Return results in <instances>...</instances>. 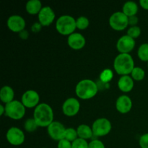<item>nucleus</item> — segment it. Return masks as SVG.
I'll list each match as a JSON object with an SVG mask.
<instances>
[{
  "instance_id": "17",
  "label": "nucleus",
  "mask_w": 148,
  "mask_h": 148,
  "mask_svg": "<svg viewBox=\"0 0 148 148\" xmlns=\"http://www.w3.org/2000/svg\"><path fill=\"white\" fill-rule=\"evenodd\" d=\"M118 87L122 92H127L132 90L134 87V81L132 77L129 75H124L119 78L118 82Z\"/></svg>"
},
{
  "instance_id": "21",
  "label": "nucleus",
  "mask_w": 148,
  "mask_h": 148,
  "mask_svg": "<svg viewBox=\"0 0 148 148\" xmlns=\"http://www.w3.org/2000/svg\"><path fill=\"white\" fill-rule=\"evenodd\" d=\"M137 11H138V6H137V3H135L134 1H127L123 6L122 12L124 13L128 17L136 15Z\"/></svg>"
},
{
  "instance_id": "31",
  "label": "nucleus",
  "mask_w": 148,
  "mask_h": 148,
  "mask_svg": "<svg viewBox=\"0 0 148 148\" xmlns=\"http://www.w3.org/2000/svg\"><path fill=\"white\" fill-rule=\"evenodd\" d=\"M88 148H105V145L101 140H93L89 143Z\"/></svg>"
},
{
  "instance_id": "23",
  "label": "nucleus",
  "mask_w": 148,
  "mask_h": 148,
  "mask_svg": "<svg viewBox=\"0 0 148 148\" xmlns=\"http://www.w3.org/2000/svg\"><path fill=\"white\" fill-rule=\"evenodd\" d=\"M131 74L132 79L136 81L143 80L145 76V72L141 67H134Z\"/></svg>"
},
{
  "instance_id": "8",
  "label": "nucleus",
  "mask_w": 148,
  "mask_h": 148,
  "mask_svg": "<svg viewBox=\"0 0 148 148\" xmlns=\"http://www.w3.org/2000/svg\"><path fill=\"white\" fill-rule=\"evenodd\" d=\"M6 137L9 143L14 146H18L25 141V134L20 129L17 127H11L7 131Z\"/></svg>"
},
{
  "instance_id": "3",
  "label": "nucleus",
  "mask_w": 148,
  "mask_h": 148,
  "mask_svg": "<svg viewBox=\"0 0 148 148\" xmlns=\"http://www.w3.org/2000/svg\"><path fill=\"white\" fill-rule=\"evenodd\" d=\"M98 86L94 81L85 79L79 81L75 88L77 95L82 100H88L93 98L97 94Z\"/></svg>"
},
{
  "instance_id": "2",
  "label": "nucleus",
  "mask_w": 148,
  "mask_h": 148,
  "mask_svg": "<svg viewBox=\"0 0 148 148\" xmlns=\"http://www.w3.org/2000/svg\"><path fill=\"white\" fill-rule=\"evenodd\" d=\"M114 68L119 75L122 76L131 74L134 68L133 58L129 53H119L114 59Z\"/></svg>"
},
{
  "instance_id": "35",
  "label": "nucleus",
  "mask_w": 148,
  "mask_h": 148,
  "mask_svg": "<svg viewBox=\"0 0 148 148\" xmlns=\"http://www.w3.org/2000/svg\"><path fill=\"white\" fill-rule=\"evenodd\" d=\"M40 27H41V25L39 23H35L33 25V27H32V30H33V31L37 32L40 30Z\"/></svg>"
},
{
  "instance_id": "34",
  "label": "nucleus",
  "mask_w": 148,
  "mask_h": 148,
  "mask_svg": "<svg viewBox=\"0 0 148 148\" xmlns=\"http://www.w3.org/2000/svg\"><path fill=\"white\" fill-rule=\"evenodd\" d=\"M140 4L143 9L148 10V0H140Z\"/></svg>"
},
{
  "instance_id": "13",
  "label": "nucleus",
  "mask_w": 148,
  "mask_h": 148,
  "mask_svg": "<svg viewBox=\"0 0 148 148\" xmlns=\"http://www.w3.org/2000/svg\"><path fill=\"white\" fill-rule=\"evenodd\" d=\"M7 26L9 29L14 33H20L24 30L25 27V21L21 16L14 15L10 16L7 20Z\"/></svg>"
},
{
  "instance_id": "6",
  "label": "nucleus",
  "mask_w": 148,
  "mask_h": 148,
  "mask_svg": "<svg viewBox=\"0 0 148 148\" xmlns=\"http://www.w3.org/2000/svg\"><path fill=\"white\" fill-rule=\"evenodd\" d=\"M109 25L115 30H124L129 25L128 17L122 12H116L110 17Z\"/></svg>"
},
{
  "instance_id": "27",
  "label": "nucleus",
  "mask_w": 148,
  "mask_h": 148,
  "mask_svg": "<svg viewBox=\"0 0 148 148\" xmlns=\"http://www.w3.org/2000/svg\"><path fill=\"white\" fill-rule=\"evenodd\" d=\"M89 20L85 16L79 17L76 20V26L79 30H85L89 25Z\"/></svg>"
},
{
  "instance_id": "32",
  "label": "nucleus",
  "mask_w": 148,
  "mask_h": 148,
  "mask_svg": "<svg viewBox=\"0 0 148 148\" xmlns=\"http://www.w3.org/2000/svg\"><path fill=\"white\" fill-rule=\"evenodd\" d=\"M57 148H72V143L71 142L64 139L59 142Z\"/></svg>"
},
{
  "instance_id": "18",
  "label": "nucleus",
  "mask_w": 148,
  "mask_h": 148,
  "mask_svg": "<svg viewBox=\"0 0 148 148\" xmlns=\"http://www.w3.org/2000/svg\"><path fill=\"white\" fill-rule=\"evenodd\" d=\"M14 92L12 88L8 85L2 87L0 90V99L4 103H9L13 101Z\"/></svg>"
},
{
  "instance_id": "36",
  "label": "nucleus",
  "mask_w": 148,
  "mask_h": 148,
  "mask_svg": "<svg viewBox=\"0 0 148 148\" xmlns=\"http://www.w3.org/2000/svg\"><path fill=\"white\" fill-rule=\"evenodd\" d=\"M4 112H5V107L3 106L2 105H0V115L2 116Z\"/></svg>"
},
{
  "instance_id": "38",
  "label": "nucleus",
  "mask_w": 148,
  "mask_h": 148,
  "mask_svg": "<svg viewBox=\"0 0 148 148\" xmlns=\"http://www.w3.org/2000/svg\"><path fill=\"white\" fill-rule=\"evenodd\" d=\"M43 148H46V147H43Z\"/></svg>"
},
{
  "instance_id": "20",
  "label": "nucleus",
  "mask_w": 148,
  "mask_h": 148,
  "mask_svg": "<svg viewBox=\"0 0 148 148\" xmlns=\"http://www.w3.org/2000/svg\"><path fill=\"white\" fill-rule=\"evenodd\" d=\"M77 134L79 138L84 139V140H88L90 139L93 135V132L92 130L86 124H81L77 129Z\"/></svg>"
},
{
  "instance_id": "9",
  "label": "nucleus",
  "mask_w": 148,
  "mask_h": 148,
  "mask_svg": "<svg viewBox=\"0 0 148 148\" xmlns=\"http://www.w3.org/2000/svg\"><path fill=\"white\" fill-rule=\"evenodd\" d=\"M66 128L62 123L59 121H53L50 125L48 127V133L51 138L56 141L64 139V134Z\"/></svg>"
},
{
  "instance_id": "25",
  "label": "nucleus",
  "mask_w": 148,
  "mask_h": 148,
  "mask_svg": "<svg viewBox=\"0 0 148 148\" xmlns=\"http://www.w3.org/2000/svg\"><path fill=\"white\" fill-rule=\"evenodd\" d=\"M78 134L77 130H75L73 128H68L66 129L64 134V139L68 140L69 142H72L73 143L75 140L77 139Z\"/></svg>"
},
{
  "instance_id": "4",
  "label": "nucleus",
  "mask_w": 148,
  "mask_h": 148,
  "mask_svg": "<svg viewBox=\"0 0 148 148\" xmlns=\"http://www.w3.org/2000/svg\"><path fill=\"white\" fill-rule=\"evenodd\" d=\"M76 27V20L70 15L60 16L56 23V30L64 36H70Z\"/></svg>"
},
{
  "instance_id": "11",
  "label": "nucleus",
  "mask_w": 148,
  "mask_h": 148,
  "mask_svg": "<svg viewBox=\"0 0 148 148\" xmlns=\"http://www.w3.org/2000/svg\"><path fill=\"white\" fill-rule=\"evenodd\" d=\"M135 46V40L129 36H123L118 40L116 48L120 53H129Z\"/></svg>"
},
{
  "instance_id": "33",
  "label": "nucleus",
  "mask_w": 148,
  "mask_h": 148,
  "mask_svg": "<svg viewBox=\"0 0 148 148\" xmlns=\"http://www.w3.org/2000/svg\"><path fill=\"white\" fill-rule=\"evenodd\" d=\"M128 20H129V25H131L132 26H136V25L137 24V23H138L139 21L138 17H137L136 15L132 16V17H129Z\"/></svg>"
},
{
  "instance_id": "37",
  "label": "nucleus",
  "mask_w": 148,
  "mask_h": 148,
  "mask_svg": "<svg viewBox=\"0 0 148 148\" xmlns=\"http://www.w3.org/2000/svg\"><path fill=\"white\" fill-rule=\"evenodd\" d=\"M147 66H148V62H147Z\"/></svg>"
},
{
  "instance_id": "24",
  "label": "nucleus",
  "mask_w": 148,
  "mask_h": 148,
  "mask_svg": "<svg viewBox=\"0 0 148 148\" xmlns=\"http://www.w3.org/2000/svg\"><path fill=\"white\" fill-rule=\"evenodd\" d=\"M114 74L113 72L109 69H106L103 71L100 75V79L104 84H107L112 79Z\"/></svg>"
},
{
  "instance_id": "28",
  "label": "nucleus",
  "mask_w": 148,
  "mask_h": 148,
  "mask_svg": "<svg viewBox=\"0 0 148 148\" xmlns=\"http://www.w3.org/2000/svg\"><path fill=\"white\" fill-rule=\"evenodd\" d=\"M141 34V29L138 26H132L127 30V36L132 38H137Z\"/></svg>"
},
{
  "instance_id": "7",
  "label": "nucleus",
  "mask_w": 148,
  "mask_h": 148,
  "mask_svg": "<svg viewBox=\"0 0 148 148\" xmlns=\"http://www.w3.org/2000/svg\"><path fill=\"white\" fill-rule=\"evenodd\" d=\"M111 124L106 118L98 119L92 124V132L94 135L97 137H103L110 133L111 130Z\"/></svg>"
},
{
  "instance_id": "15",
  "label": "nucleus",
  "mask_w": 148,
  "mask_h": 148,
  "mask_svg": "<svg viewBox=\"0 0 148 148\" xmlns=\"http://www.w3.org/2000/svg\"><path fill=\"white\" fill-rule=\"evenodd\" d=\"M132 107V102L127 95H121L119 97L116 102V108L121 114H127L130 112Z\"/></svg>"
},
{
  "instance_id": "19",
  "label": "nucleus",
  "mask_w": 148,
  "mask_h": 148,
  "mask_svg": "<svg viewBox=\"0 0 148 148\" xmlns=\"http://www.w3.org/2000/svg\"><path fill=\"white\" fill-rule=\"evenodd\" d=\"M26 11L30 14H38L41 10L42 4L39 0H30L27 2L25 6Z\"/></svg>"
},
{
  "instance_id": "10",
  "label": "nucleus",
  "mask_w": 148,
  "mask_h": 148,
  "mask_svg": "<svg viewBox=\"0 0 148 148\" xmlns=\"http://www.w3.org/2000/svg\"><path fill=\"white\" fill-rule=\"evenodd\" d=\"M80 104L75 98H67L62 105V111L67 116H74L79 111Z\"/></svg>"
},
{
  "instance_id": "16",
  "label": "nucleus",
  "mask_w": 148,
  "mask_h": 148,
  "mask_svg": "<svg viewBox=\"0 0 148 148\" xmlns=\"http://www.w3.org/2000/svg\"><path fill=\"white\" fill-rule=\"evenodd\" d=\"M67 43L72 49L79 50L85 46V38L80 33H74L68 37Z\"/></svg>"
},
{
  "instance_id": "30",
  "label": "nucleus",
  "mask_w": 148,
  "mask_h": 148,
  "mask_svg": "<svg viewBox=\"0 0 148 148\" xmlns=\"http://www.w3.org/2000/svg\"><path fill=\"white\" fill-rule=\"evenodd\" d=\"M139 144L141 148H148V133H146L140 137Z\"/></svg>"
},
{
  "instance_id": "22",
  "label": "nucleus",
  "mask_w": 148,
  "mask_h": 148,
  "mask_svg": "<svg viewBox=\"0 0 148 148\" xmlns=\"http://www.w3.org/2000/svg\"><path fill=\"white\" fill-rule=\"evenodd\" d=\"M137 54L142 61L148 62V43H143L139 47Z\"/></svg>"
},
{
  "instance_id": "26",
  "label": "nucleus",
  "mask_w": 148,
  "mask_h": 148,
  "mask_svg": "<svg viewBox=\"0 0 148 148\" xmlns=\"http://www.w3.org/2000/svg\"><path fill=\"white\" fill-rule=\"evenodd\" d=\"M38 125L37 124L34 119H29L25 121L24 124V127L25 130L28 132H33L37 130Z\"/></svg>"
},
{
  "instance_id": "29",
  "label": "nucleus",
  "mask_w": 148,
  "mask_h": 148,
  "mask_svg": "<svg viewBox=\"0 0 148 148\" xmlns=\"http://www.w3.org/2000/svg\"><path fill=\"white\" fill-rule=\"evenodd\" d=\"M89 143L85 140L77 138L72 143V148H88Z\"/></svg>"
},
{
  "instance_id": "12",
  "label": "nucleus",
  "mask_w": 148,
  "mask_h": 148,
  "mask_svg": "<svg viewBox=\"0 0 148 148\" xmlns=\"http://www.w3.org/2000/svg\"><path fill=\"white\" fill-rule=\"evenodd\" d=\"M40 96L36 91L29 90L25 91L22 96V103L27 108H33L38 105Z\"/></svg>"
},
{
  "instance_id": "1",
  "label": "nucleus",
  "mask_w": 148,
  "mask_h": 148,
  "mask_svg": "<svg viewBox=\"0 0 148 148\" xmlns=\"http://www.w3.org/2000/svg\"><path fill=\"white\" fill-rule=\"evenodd\" d=\"M33 119L38 127H48L53 120V112L51 107L44 103L38 104L34 110Z\"/></svg>"
},
{
  "instance_id": "14",
  "label": "nucleus",
  "mask_w": 148,
  "mask_h": 148,
  "mask_svg": "<svg viewBox=\"0 0 148 148\" xmlns=\"http://www.w3.org/2000/svg\"><path fill=\"white\" fill-rule=\"evenodd\" d=\"M55 19V13L49 6L43 7L38 13V21L42 26H49Z\"/></svg>"
},
{
  "instance_id": "5",
  "label": "nucleus",
  "mask_w": 148,
  "mask_h": 148,
  "mask_svg": "<svg viewBox=\"0 0 148 148\" xmlns=\"http://www.w3.org/2000/svg\"><path fill=\"white\" fill-rule=\"evenodd\" d=\"M5 114L10 119L18 120L23 118L25 114V107L22 102L12 101L5 106Z\"/></svg>"
}]
</instances>
